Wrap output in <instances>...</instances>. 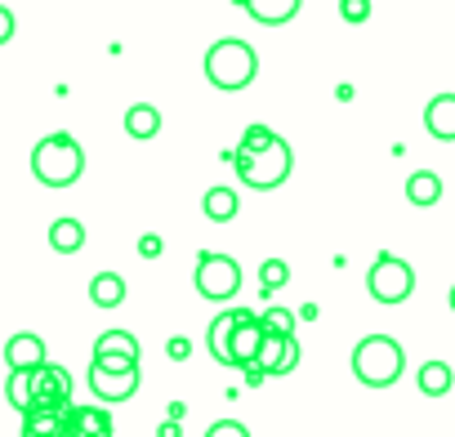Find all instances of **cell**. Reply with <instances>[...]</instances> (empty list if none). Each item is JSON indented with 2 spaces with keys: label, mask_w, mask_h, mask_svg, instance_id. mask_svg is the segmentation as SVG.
Here are the masks:
<instances>
[{
  "label": "cell",
  "mask_w": 455,
  "mask_h": 437,
  "mask_svg": "<svg viewBox=\"0 0 455 437\" xmlns=\"http://www.w3.org/2000/svg\"><path fill=\"white\" fill-rule=\"evenodd\" d=\"M255 72H259V54H255V45H246L237 36H223L205 50V76L214 90H228V94L246 90L255 81Z\"/></svg>",
  "instance_id": "obj_1"
},
{
  "label": "cell",
  "mask_w": 455,
  "mask_h": 437,
  "mask_svg": "<svg viewBox=\"0 0 455 437\" xmlns=\"http://www.w3.org/2000/svg\"><path fill=\"white\" fill-rule=\"evenodd\" d=\"M32 174L45 187H72L85 174V147L72 134H50L32 147Z\"/></svg>",
  "instance_id": "obj_2"
},
{
  "label": "cell",
  "mask_w": 455,
  "mask_h": 437,
  "mask_svg": "<svg viewBox=\"0 0 455 437\" xmlns=\"http://www.w3.org/2000/svg\"><path fill=\"white\" fill-rule=\"evenodd\" d=\"M402 370H406V353H402V344L393 335H366V339H357V348H353V375L366 388H388V384L402 379Z\"/></svg>",
  "instance_id": "obj_3"
},
{
  "label": "cell",
  "mask_w": 455,
  "mask_h": 437,
  "mask_svg": "<svg viewBox=\"0 0 455 437\" xmlns=\"http://www.w3.org/2000/svg\"><path fill=\"white\" fill-rule=\"evenodd\" d=\"M228 161L237 165V179H242L246 187H255V192L282 187V183L291 179V170H295V152H291L286 139H277V143L264 147V152H228Z\"/></svg>",
  "instance_id": "obj_4"
},
{
  "label": "cell",
  "mask_w": 455,
  "mask_h": 437,
  "mask_svg": "<svg viewBox=\"0 0 455 437\" xmlns=\"http://www.w3.org/2000/svg\"><path fill=\"white\" fill-rule=\"evenodd\" d=\"M366 290L375 304H406L415 290V268L397 255H379L366 273Z\"/></svg>",
  "instance_id": "obj_5"
},
{
  "label": "cell",
  "mask_w": 455,
  "mask_h": 437,
  "mask_svg": "<svg viewBox=\"0 0 455 437\" xmlns=\"http://www.w3.org/2000/svg\"><path fill=\"white\" fill-rule=\"evenodd\" d=\"M90 388L99 401H130L139 393V362L130 357H108V362H94L90 366Z\"/></svg>",
  "instance_id": "obj_6"
},
{
  "label": "cell",
  "mask_w": 455,
  "mask_h": 437,
  "mask_svg": "<svg viewBox=\"0 0 455 437\" xmlns=\"http://www.w3.org/2000/svg\"><path fill=\"white\" fill-rule=\"evenodd\" d=\"M192 282H196L201 299H233L242 290V268H237V259H228V255H201Z\"/></svg>",
  "instance_id": "obj_7"
},
{
  "label": "cell",
  "mask_w": 455,
  "mask_h": 437,
  "mask_svg": "<svg viewBox=\"0 0 455 437\" xmlns=\"http://www.w3.org/2000/svg\"><path fill=\"white\" fill-rule=\"evenodd\" d=\"M32 388H36V406L32 410H59L72 406V370L45 362L41 370H32Z\"/></svg>",
  "instance_id": "obj_8"
},
{
  "label": "cell",
  "mask_w": 455,
  "mask_h": 437,
  "mask_svg": "<svg viewBox=\"0 0 455 437\" xmlns=\"http://www.w3.org/2000/svg\"><path fill=\"white\" fill-rule=\"evenodd\" d=\"M251 317V308H228V313H219L214 322H210V330H205V348H210V357L219 362V366H233V335H237V326Z\"/></svg>",
  "instance_id": "obj_9"
},
{
  "label": "cell",
  "mask_w": 455,
  "mask_h": 437,
  "mask_svg": "<svg viewBox=\"0 0 455 437\" xmlns=\"http://www.w3.org/2000/svg\"><path fill=\"white\" fill-rule=\"evenodd\" d=\"M264 339H268V330H264L259 313H251V317L237 326V335H233V366H237V370L255 366L259 353H264Z\"/></svg>",
  "instance_id": "obj_10"
},
{
  "label": "cell",
  "mask_w": 455,
  "mask_h": 437,
  "mask_svg": "<svg viewBox=\"0 0 455 437\" xmlns=\"http://www.w3.org/2000/svg\"><path fill=\"white\" fill-rule=\"evenodd\" d=\"M72 406H59V410H28L23 415V437H72Z\"/></svg>",
  "instance_id": "obj_11"
},
{
  "label": "cell",
  "mask_w": 455,
  "mask_h": 437,
  "mask_svg": "<svg viewBox=\"0 0 455 437\" xmlns=\"http://www.w3.org/2000/svg\"><path fill=\"white\" fill-rule=\"evenodd\" d=\"M255 366H264V370H268V379H273V375H291V370L299 366V339L268 335V339H264V353H259V362H255Z\"/></svg>",
  "instance_id": "obj_12"
},
{
  "label": "cell",
  "mask_w": 455,
  "mask_h": 437,
  "mask_svg": "<svg viewBox=\"0 0 455 437\" xmlns=\"http://www.w3.org/2000/svg\"><path fill=\"white\" fill-rule=\"evenodd\" d=\"M5 366L10 370H41L45 366V339L41 335H14L10 344H5Z\"/></svg>",
  "instance_id": "obj_13"
},
{
  "label": "cell",
  "mask_w": 455,
  "mask_h": 437,
  "mask_svg": "<svg viewBox=\"0 0 455 437\" xmlns=\"http://www.w3.org/2000/svg\"><path fill=\"white\" fill-rule=\"evenodd\" d=\"M424 130L442 143H455V94H433L424 107Z\"/></svg>",
  "instance_id": "obj_14"
},
{
  "label": "cell",
  "mask_w": 455,
  "mask_h": 437,
  "mask_svg": "<svg viewBox=\"0 0 455 437\" xmlns=\"http://www.w3.org/2000/svg\"><path fill=\"white\" fill-rule=\"evenodd\" d=\"M201 210H205L210 224H233L237 210H242V201H237L233 187H210V192L201 196Z\"/></svg>",
  "instance_id": "obj_15"
},
{
  "label": "cell",
  "mask_w": 455,
  "mask_h": 437,
  "mask_svg": "<svg viewBox=\"0 0 455 437\" xmlns=\"http://www.w3.org/2000/svg\"><path fill=\"white\" fill-rule=\"evenodd\" d=\"M299 5H304V0H251L246 14L255 23H264V28H282V23H291L299 14Z\"/></svg>",
  "instance_id": "obj_16"
},
{
  "label": "cell",
  "mask_w": 455,
  "mask_h": 437,
  "mask_svg": "<svg viewBox=\"0 0 455 437\" xmlns=\"http://www.w3.org/2000/svg\"><path fill=\"white\" fill-rule=\"evenodd\" d=\"M108 357H130L139 362V339L130 330H103L94 339V362H108Z\"/></svg>",
  "instance_id": "obj_17"
},
{
  "label": "cell",
  "mask_w": 455,
  "mask_h": 437,
  "mask_svg": "<svg viewBox=\"0 0 455 437\" xmlns=\"http://www.w3.org/2000/svg\"><path fill=\"white\" fill-rule=\"evenodd\" d=\"M72 437H112V415L103 406H76L72 410Z\"/></svg>",
  "instance_id": "obj_18"
},
{
  "label": "cell",
  "mask_w": 455,
  "mask_h": 437,
  "mask_svg": "<svg viewBox=\"0 0 455 437\" xmlns=\"http://www.w3.org/2000/svg\"><path fill=\"white\" fill-rule=\"evenodd\" d=\"M90 304L99 308H121L125 304V277L121 273H99L90 282Z\"/></svg>",
  "instance_id": "obj_19"
},
{
  "label": "cell",
  "mask_w": 455,
  "mask_h": 437,
  "mask_svg": "<svg viewBox=\"0 0 455 437\" xmlns=\"http://www.w3.org/2000/svg\"><path fill=\"white\" fill-rule=\"evenodd\" d=\"M50 246H54L59 255H76V250L85 246V224H81V218H54Z\"/></svg>",
  "instance_id": "obj_20"
},
{
  "label": "cell",
  "mask_w": 455,
  "mask_h": 437,
  "mask_svg": "<svg viewBox=\"0 0 455 437\" xmlns=\"http://www.w3.org/2000/svg\"><path fill=\"white\" fill-rule=\"evenodd\" d=\"M125 134H130V139H156V134H161V112H156L152 103H134V107L125 112Z\"/></svg>",
  "instance_id": "obj_21"
},
{
  "label": "cell",
  "mask_w": 455,
  "mask_h": 437,
  "mask_svg": "<svg viewBox=\"0 0 455 437\" xmlns=\"http://www.w3.org/2000/svg\"><path fill=\"white\" fill-rule=\"evenodd\" d=\"M406 201H411V205H437V201H442V179H437L433 170H415V174L406 179Z\"/></svg>",
  "instance_id": "obj_22"
},
{
  "label": "cell",
  "mask_w": 455,
  "mask_h": 437,
  "mask_svg": "<svg viewBox=\"0 0 455 437\" xmlns=\"http://www.w3.org/2000/svg\"><path fill=\"white\" fill-rule=\"evenodd\" d=\"M415 384H419V393H424V397H446V393H451V384H455V375H451V366H446V362H424V366H419V375H415Z\"/></svg>",
  "instance_id": "obj_23"
},
{
  "label": "cell",
  "mask_w": 455,
  "mask_h": 437,
  "mask_svg": "<svg viewBox=\"0 0 455 437\" xmlns=\"http://www.w3.org/2000/svg\"><path fill=\"white\" fill-rule=\"evenodd\" d=\"M5 397L14 410H32L36 406V388H32V370H10V384H5Z\"/></svg>",
  "instance_id": "obj_24"
},
{
  "label": "cell",
  "mask_w": 455,
  "mask_h": 437,
  "mask_svg": "<svg viewBox=\"0 0 455 437\" xmlns=\"http://www.w3.org/2000/svg\"><path fill=\"white\" fill-rule=\"evenodd\" d=\"M259 322H264V330H268V335L295 339V313H291V308H282V304H268V308L259 313Z\"/></svg>",
  "instance_id": "obj_25"
},
{
  "label": "cell",
  "mask_w": 455,
  "mask_h": 437,
  "mask_svg": "<svg viewBox=\"0 0 455 437\" xmlns=\"http://www.w3.org/2000/svg\"><path fill=\"white\" fill-rule=\"evenodd\" d=\"M286 282H291V268H286L282 259H264V264H259V286H264V295L282 290Z\"/></svg>",
  "instance_id": "obj_26"
},
{
  "label": "cell",
  "mask_w": 455,
  "mask_h": 437,
  "mask_svg": "<svg viewBox=\"0 0 455 437\" xmlns=\"http://www.w3.org/2000/svg\"><path fill=\"white\" fill-rule=\"evenodd\" d=\"M273 143H277V134H273L268 125H259V121H255V125H246V134H242V147H237V152H264V147H273Z\"/></svg>",
  "instance_id": "obj_27"
},
{
  "label": "cell",
  "mask_w": 455,
  "mask_h": 437,
  "mask_svg": "<svg viewBox=\"0 0 455 437\" xmlns=\"http://www.w3.org/2000/svg\"><path fill=\"white\" fill-rule=\"evenodd\" d=\"M339 19L353 23V28L366 23V19H371V0H339Z\"/></svg>",
  "instance_id": "obj_28"
},
{
  "label": "cell",
  "mask_w": 455,
  "mask_h": 437,
  "mask_svg": "<svg viewBox=\"0 0 455 437\" xmlns=\"http://www.w3.org/2000/svg\"><path fill=\"white\" fill-rule=\"evenodd\" d=\"M205 437H251V428H246L242 419H214V424L205 428Z\"/></svg>",
  "instance_id": "obj_29"
},
{
  "label": "cell",
  "mask_w": 455,
  "mask_h": 437,
  "mask_svg": "<svg viewBox=\"0 0 455 437\" xmlns=\"http://www.w3.org/2000/svg\"><path fill=\"white\" fill-rule=\"evenodd\" d=\"M165 353H170V357H174V362H183V357H188V353H192V344H188V339H183V335H179V339H170V344H165Z\"/></svg>",
  "instance_id": "obj_30"
},
{
  "label": "cell",
  "mask_w": 455,
  "mask_h": 437,
  "mask_svg": "<svg viewBox=\"0 0 455 437\" xmlns=\"http://www.w3.org/2000/svg\"><path fill=\"white\" fill-rule=\"evenodd\" d=\"M139 255H143V259H156V255H161V237H143V242H139Z\"/></svg>",
  "instance_id": "obj_31"
},
{
  "label": "cell",
  "mask_w": 455,
  "mask_h": 437,
  "mask_svg": "<svg viewBox=\"0 0 455 437\" xmlns=\"http://www.w3.org/2000/svg\"><path fill=\"white\" fill-rule=\"evenodd\" d=\"M14 36V10H0V41Z\"/></svg>",
  "instance_id": "obj_32"
},
{
  "label": "cell",
  "mask_w": 455,
  "mask_h": 437,
  "mask_svg": "<svg viewBox=\"0 0 455 437\" xmlns=\"http://www.w3.org/2000/svg\"><path fill=\"white\" fill-rule=\"evenodd\" d=\"M156 437H183V419H165V424L156 428Z\"/></svg>",
  "instance_id": "obj_33"
},
{
  "label": "cell",
  "mask_w": 455,
  "mask_h": 437,
  "mask_svg": "<svg viewBox=\"0 0 455 437\" xmlns=\"http://www.w3.org/2000/svg\"><path fill=\"white\" fill-rule=\"evenodd\" d=\"M233 5H242V10H251V0H233Z\"/></svg>",
  "instance_id": "obj_34"
},
{
  "label": "cell",
  "mask_w": 455,
  "mask_h": 437,
  "mask_svg": "<svg viewBox=\"0 0 455 437\" xmlns=\"http://www.w3.org/2000/svg\"><path fill=\"white\" fill-rule=\"evenodd\" d=\"M451 313H455V286H451Z\"/></svg>",
  "instance_id": "obj_35"
}]
</instances>
